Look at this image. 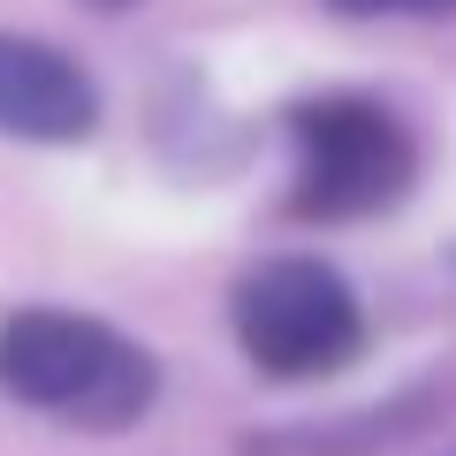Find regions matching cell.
<instances>
[{
    "mask_svg": "<svg viewBox=\"0 0 456 456\" xmlns=\"http://www.w3.org/2000/svg\"><path fill=\"white\" fill-rule=\"evenodd\" d=\"M0 395L46 411L61 426H137L160 395V365L145 342H130L122 327L92 320V312L31 305L0 320Z\"/></svg>",
    "mask_w": 456,
    "mask_h": 456,
    "instance_id": "6da1fadb",
    "label": "cell"
},
{
    "mask_svg": "<svg viewBox=\"0 0 456 456\" xmlns=\"http://www.w3.org/2000/svg\"><path fill=\"white\" fill-rule=\"evenodd\" d=\"M289 152L297 183L289 206L305 221H358V213H388L419 175L411 130L373 99H305L289 114Z\"/></svg>",
    "mask_w": 456,
    "mask_h": 456,
    "instance_id": "7a4b0ae2",
    "label": "cell"
},
{
    "mask_svg": "<svg viewBox=\"0 0 456 456\" xmlns=\"http://www.w3.org/2000/svg\"><path fill=\"white\" fill-rule=\"evenodd\" d=\"M236 342L274 380H320L358 358L365 312L350 281L320 259H266L236 281Z\"/></svg>",
    "mask_w": 456,
    "mask_h": 456,
    "instance_id": "3957f363",
    "label": "cell"
},
{
    "mask_svg": "<svg viewBox=\"0 0 456 456\" xmlns=\"http://www.w3.org/2000/svg\"><path fill=\"white\" fill-rule=\"evenodd\" d=\"M99 122V92L69 53L0 31V130L38 145H77Z\"/></svg>",
    "mask_w": 456,
    "mask_h": 456,
    "instance_id": "277c9868",
    "label": "cell"
},
{
    "mask_svg": "<svg viewBox=\"0 0 456 456\" xmlns=\"http://www.w3.org/2000/svg\"><path fill=\"white\" fill-rule=\"evenodd\" d=\"M342 16H449L456 0H327Z\"/></svg>",
    "mask_w": 456,
    "mask_h": 456,
    "instance_id": "5b68a950",
    "label": "cell"
},
{
    "mask_svg": "<svg viewBox=\"0 0 456 456\" xmlns=\"http://www.w3.org/2000/svg\"><path fill=\"white\" fill-rule=\"evenodd\" d=\"M92 8H130V0H92Z\"/></svg>",
    "mask_w": 456,
    "mask_h": 456,
    "instance_id": "8992f818",
    "label": "cell"
}]
</instances>
